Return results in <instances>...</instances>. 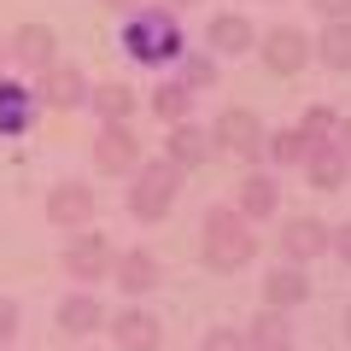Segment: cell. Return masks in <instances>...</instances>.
Listing matches in <instances>:
<instances>
[{"label": "cell", "instance_id": "cell-1", "mask_svg": "<svg viewBox=\"0 0 351 351\" xmlns=\"http://www.w3.org/2000/svg\"><path fill=\"white\" fill-rule=\"evenodd\" d=\"M123 53L135 64H176V59H182L188 41H182V18H176V6H141V12H129Z\"/></svg>", "mask_w": 351, "mask_h": 351}, {"label": "cell", "instance_id": "cell-2", "mask_svg": "<svg viewBox=\"0 0 351 351\" xmlns=\"http://www.w3.org/2000/svg\"><path fill=\"white\" fill-rule=\"evenodd\" d=\"M252 258H258L252 217H240V205H211L205 211V263L211 269H240Z\"/></svg>", "mask_w": 351, "mask_h": 351}, {"label": "cell", "instance_id": "cell-3", "mask_svg": "<svg viewBox=\"0 0 351 351\" xmlns=\"http://www.w3.org/2000/svg\"><path fill=\"white\" fill-rule=\"evenodd\" d=\"M176 188H182V170H176L170 158L135 164V188H129V217H141V223H158V217H170Z\"/></svg>", "mask_w": 351, "mask_h": 351}, {"label": "cell", "instance_id": "cell-4", "mask_svg": "<svg viewBox=\"0 0 351 351\" xmlns=\"http://www.w3.org/2000/svg\"><path fill=\"white\" fill-rule=\"evenodd\" d=\"M112 263H117V252L106 246L100 228H76L71 246H64V276L71 281H112Z\"/></svg>", "mask_w": 351, "mask_h": 351}, {"label": "cell", "instance_id": "cell-5", "mask_svg": "<svg viewBox=\"0 0 351 351\" xmlns=\"http://www.w3.org/2000/svg\"><path fill=\"white\" fill-rule=\"evenodd\" d=\"M211 147L234 152V158H258V152H263V123H258V112L228 106V112L217 117V129H211Z\"/></svg>", "mask_w": 351, "mask_h": 351}, {"label": "cell", "instance_id": "cell-6", "mask_svg": "<svg viewBox=\"0 0 351 351\" xmlns=\"http://www.w3.org/2000/svg\"><path fill=\"white\" fill-rule=\"evenodd\" d=\"M311 59H316V47H311V36H304V29L276 24L269 36H263V64H269L276 76H299Z\"/></svg>", "mask_w": 351, "mask_h": 351}, {"label": "cell", "instance_id": "cell-7", "mask_svg": "<svg viewBox=\"0 0 351 351\" xmlns=\"http://www.w3.org/2000/svg\"><path fill=\"white\" fill-rule=\"evenodd\" d=\"M94 164H100L106 176H129L141 164V141L129 123H106L100 135H94Z\"/></svg>", "mask_w": 351, "mask_h": 351}, {"label": "cell", "instance_id": "cell-8", "mask_svg": "<svg viewBox=\"0 0 351 351\" xmlns=\"http://www.w3.org/2000/svg\"><path fill=\"white\" fill-rule=\"evenodd\" d=\"M47 223L59 228H94V188H82V182H59V188H47Z\"/></svg>", "mask_w": 351, "mask_h": 351}, {"label": "cell", "instance_id": "cell-9", "mask_svg": "<svg viewBox=\"0 0 351 351\" xmlns=\"http://www.w3.org/2000/svg\"><path fill=\"white\" fill-rule=\"evenodd\" d=\"M304 176H311V188H322V193L346 188V176H351V152L339 147V141H311V152H304Z\"/></svg>", "mask_w": 351, "mask_h": 351}, {"label": "cell", "instance_id": "cell-10", "mask_svg": "<svg viewBox=\"0 0 351 351\" xmlns=\"http://www.w3.org/2000/svg\"><path fill=\"white\" fill-rule=\"evenodd\" d=\"M328 234H334V228L316 223V217H287V223H281V258H287V263L322 258V252H328Z\"/></svg>", "mask_w": 351, "mask_h": 351}, {"label": "cell", "instance_id": "cell-11", "mask_svg": "<svg viewBox=\"0 0 351 351\" xmlns=\"http://www.w3.org/2000/svg\"><path fill=\"white\" fill-rule=\"evenodd\" d=\"M304 299H311L304 263H276V269L263 276V304H269V311H299Z\"/></svg>", "mask_w": 351, "mask_h": 351}, {"label": "cell", "instance_id": "cell-12", "mask_svg": "<svg viewBox=\"0 0 351 351\" xmlns=\"http://www.w3.org/2000/svg\"><path fill=\"white\" fill-rule=\"evenodd\" d=\"M36 94H41L47 106H59V112H76V106H82L94 88H88V76L76 71V64H47V71H41V88H36Z\"/></svg>", "mask_w": 351, "mask_h": 351}, {"label": "cell", "instance_id": "cell-13", "mask_svg": "<svg viewBox=\"0 0 351 351\" xmlns=\"http://www.w3.org/2000/svg\"><path fill=\"white\" fill-rule=\"evenodd\" d=\"M53 47H59V41H53L47 24H18L12 41H6V59L24 64V71H47V64H53Z\"/></svg>", "mask_w": 351, "mask_h": 351}, {"label": "cell", "instance_id": "cell-14", "mask_svg": "<svg viewBox=\"0 0 351 351\" xmlns=\"http://www.w3.org/2000/svg\"><path fill=\"white\" fill-rule=\"evenodd\" d=\"M158 276H164L158 258H152V252H141V246H135V252H117V263H112V281L129 293V299L152 293V287H158Z\"/></svg>", "mask_w": 351, "mask_h": 351}, {"label": "cell", "instance_id": "cell-15", "mask_svg": "<svg viewBox=\"0 0 351 351\" xmlns=\"http://www.w3.org/2000/svg\"><path fill=\"white\" fill-rule=\"evenodd\" d=\"M234 205H240V217L263 223V217H276V211H281V182H276V176H263V170H252L246 182H240Z\"/></svg>", "mask_w": 351, "mask_h": 351}, {"label": "cell", "instance_id": "cell-16", "mask_svg": "<svg viewBox=\"0 0 351 351\" xmlns=\"http://www.w3.org/2000/svg\"><path fill=\"white\" fill-rule=\"evenodd\" d=\"M164 158L176 164V170H199L205 158H211V135L193 123H170V135H164Z\"/></svg>", "mask_w": 351, "mask_h": 351}, {"label": "cell", "instance_id": "cell-17", "mask_svg": "<svg viewBox=\"0 0 351 351\" xmlns=\"http://www.w3.org/2000/svg\"><path fill=\"white\" fill-rule=\"evenodd\" d=\"M36 112H41V94H29V88L0 76V135H24L36 123Z\"/></svg>", "mask_w": 351, "mask_h": 351}, {"label": "cell", "instance_id": "cell-18", "mask_svg": "<svg viewBox=\"0 0 351 351\" xmlns=\"http://www.w3.org/2000/svg\"><path fill=\"white\" fill-rule=\"evenodd\" d=\"M246 351H293V322H287V311H269V304H263V311L246 322Z\"/></svg>", "mask_w": 351, "mask_h": 351}, {"label": "cell", "instance_id": "cell-19", "mask_svg": "<svg viewBox=\"0 0 351 351\" xmlns=\"http://www.w3.org/2000/svg\"><path fill=\"white\" fill-rule=\"evenodd\" d=\"M112 334H117V346L123 351H158V339H164V322L152 311H123L112 322Z\"/></svg>", "mask_w": 351, "mask_h": 351}, {"label": "cell", "instance_id": "cell-20", "mask_svg": "<svg viewBox=\"0 0 351 351\" xmlns=\"http://www.w3.org/2000/svg\"><path fill=\"white\" fill-rule=\"evenodd\" d=\"M59 328L71 339H88L94 328H106V304L94 299V293H71V299L59 304Z\"/></svg>", "mask_w": 351, "mask_h": 351}, {"label": "cell", "instance_id": "cell-21", "mask_svg": "<svg viewBox=\"0 0 351 351\" xmlns=\"http://www.w3.org/2000/svg\"><path fill=\"white\" fill-rule=\"evenodd\" d=\"M205 41H211V53H246L252 41H258V29H252V18H240V12H217L211 18V29H205Z\"/></svg>", "mask_w": 351, "mask_h": 351}, {"label": "cell", "instance_id": "cell-22", "mask_svg": "<svg viewBox=\"0 0 351 351\" xmlns=\"http://www.w3.org/2000/svg\"><path fill=\"white\" fill-rule=\"evenodd\" d=\"M316 59H322L328 71H351V18H334V24L322 29V41H316Z\"/></svg>", "mask_w": 351, "mask_h": 351}, {"label": "cell", "instance_id": "cell-23", "mask_svg": "<svg viewBox=\"0 0 351 351\" xmlns=\"http://www.w3.org/2000/svg\"><path fill=\"white\" fill-rule=\"evenodd\" d=\"M176 82L188 88V94L217 88V59H211V53H182V59H176Z\"/></svg>", "mask_w": 351, "mask_h": 351}, {"label": "cell", "instance_id": "cell-24", "mask_svg": "<svg viewBox=\"0 0 351 351\" xmlns=\"http://www.w3.org/2000/svg\"><path fill=\"white\" fill-rule=\"evenodd\" d=\"M94 112H100L106 123H129V112H135V88L100 82V88H94Z\"/></svg>", "mask_w": 351, "mask_h": 351}, {"label": "cell", "instance_id": "cell-25", "mask_svg": "<svg viewBox=\"0 0 351 351\" xmlns=\"http://www.w3.org/2000/svg\"><path fill=\"white\" fill-rule=\"evenodd\" d=\"M263 152H269V164H304V152H311V141L299 135V129H276V135H263Z\"/></svg>", "mask_w": 351, "mask_h": 351}, {"label": "cell", "instance_id": "cell-26", "mask_svg": "<svg viewBox=\"0 0 351 351\" xmlns=\"http://www.w3.org/2000/svg\"><path fill=\"white\" fill-rule=\"evenodd\" d=\"M188 106H193V94L182 82H158L152 88V112H158L164 123H188Z\"/></svg>", "mask_w": 351, "mask_h": 351}, {"label": "cell", "instance_id": "cell-27", "mask_svg": "<svg viewBox=\"0 0 351 351\" xmlns=\"http://www.w3.org/2000/svg\"><path fill=\"white\" fill-rule=\"evenodd\" d=\"M299 135H304V141H334V135H339L334 106H311V112L299 117Z\"/></svg>", "mask_w": 351, "mask_h": 351}, {"label": "cell", "instance_id": "cell-28", "mask_svg": "<svg viewBox=\"0 0 351 351\" xmlns=\"http://www.w3.org/2000/svg\"><path fill=\"white\" fill-rule=\"evenodd\" d=\"M199 351H246V334H234V328H205Z\"/></svg>", "mask_w": 351, "mask_h": 351}, {"label": "cell", "instance_id": "cell-29", "mask_svg": "<svg viewBox=\"0 0 351 351\" xmlns=\"http://www.w3.org/2000/svg\"><path fill=\"white\" fill-rule=\"evenodd\" d=\"M18 322H24V311H18V299H0V346H12Z\"/></svg>", "mask_w": 351, "mask_h": 351}, {"label": "cell", "instance_id": "cell-30", "mask_svg": "<svg viewBox=\"0 0 351 351\" xmlns=\"http://www.w3.org/2000/svg\"><path fill=\"white\" fill-rule=\"evenodd\" d=\"M311 12L322 24H334V18H351V0H311Z\"/></svg>", "mask_w": 351, "mask_h": 351}, {"label": "cell", "instance_id": "cell-31", "mask_svg": "<svg viewBox=\"0 0 351 351\" xmlns=\"http://www.w3.org/2000/svg\"><path fill=\"white\" fill-rule=\"evenodd\" d=\"M328 246H334V252H339V258H346V263H351V223H339V228H334V234H328Z\"/></svg>", "mask_w": 351, "mask_h": 351}, {"label": "cell", "instance_id": "cell-32", "mask_svg": "<svg viewBox=\"0 0 351 351\" xmlns=\"http://www.w3.org/2000/svg\"><path fill=\"white\" fill-rule=\"evenodd\" d=\"M334 141H339V147L351 152V117H339V135H334Z\"/></svg>", "mask_w": 351, "mask_h": 351}, {"label": "cell", "instance_id": "cell-33", "mask_svg": "<svg viewBox=\"0 0 351 351\" xmlns=\"http://www.w3.org/2000/svg\"><path fill=\"white\" fill-rule=\"evenodd\" d=\"M100 6H112V12H135L141 0H100Z\"/></svg>", "mask_w": 351, "mask_h": 351}, {"label": "cell", "instance_id": "cell-34", "mask_svg": "<svg viewBox=\"0 0 351 351\" xmlns=\"http://www.w3.org/2000/svg\"><path fill=\"white\" fill-rule=\"evenodd\" d=\"M170 6H193V0H170Z\"/></svg>", "mask_w": 351, "mask_h": 351}, {"label": "cell", "instance_id": "cell-35", "mask_svg": "<svg viewBox=\"0 0 351 351\" xmlns=\"http://www.w3.org/2000/svg\"><path fill=\"white\" fill-rule=\"evenodd\" d=\"M346 334H351V311H346Z\"/></svg>", "mask_w": 351, "mask_h": 351}, {"label": "cell", "instance_id": "cell-36", "mask_svg": "<svg viewBox=\"0 0 351 351\" xmlns=\"http://www.w3.org/2000/svg\"><path fill=\"white\" fill-rule=\"evenodd\" d=\"M0 64H6V47H0Z\"/></svg>", "mask_w": 351, "mask_h": 351}, {"label": "cell", "instance_id": "cell-37", "mask_svg": "<svg viewBox=\"0 0 351 351\" xmlns=\"http://www.w3.org/2000/svg\"><path fill=\"white\" fill-rule=\"evenodd\" d=\"M0 351H12V346H0Z\"/></svg>", "mask_w": 351, "mask_h": 351}]
</instances>
